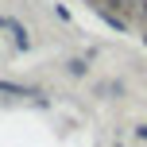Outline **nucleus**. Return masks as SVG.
Wrapping results in <instances>:
<instances>
[{"label": "nucleus", "mask_w": 147, "mask_h": 147, "mask_svg": "<svg viewBox=\"0 0 147 147\" xmlns=\"http://www.w3.org/2000/svg\"><path fill=\"white\" fill-rule=\"evenodd\" d=\"M0 27H8V31H12V39H16V47H27V31H23L20 23H12V20H4V16H0Z\"/></svg>", "instance_id": "nucleus-1"}, {"label": "nucleus", "mask_w": 147, "mask_h": 147, "mask_svg": "<svg viewBox=\"0 0 147 147\" xmlns=\"http://www.w3.org/2000/svg\"><path fill=\"white\" fill-rule=\"evenodd\" d=\"M0 93H12V97H27L31 89H23V85H12V81H0Z\"/></svg>", "instance_id": "nucleus-2"}]
</instances>
